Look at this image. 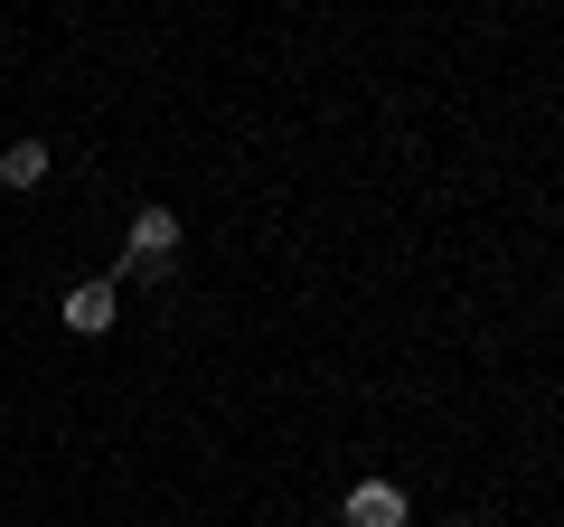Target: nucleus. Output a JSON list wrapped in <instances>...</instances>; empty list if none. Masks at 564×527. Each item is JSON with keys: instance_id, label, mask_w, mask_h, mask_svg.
Here are the masks:
<instances>
[{"instance_id": "f257e3e1", "label": "nucleus", "mask_w": 564, "mask_h": 527, "mask_svg": "<svg viewBox=\"0 0 564 527\" xmlns=\"http://www.w3.org/2000/svg\"><path fill=\"white\" fill-rule=\"evenodd\" d=\"M170 255H180V217H170V207H141L132 217V255H122V283H151Z\"/></svg>"}, {"instance_id": "f03ea898", "label": "nucleus", "mask_w": 564, "mask_h": 527, "mask_svg": "<svg viewBox=\"0 0 564 527\" xmlns=\"http://www.w3.org/2000/svg\"><path fill=\"white\" fill-rule=\"evenodd\" d=\"M113 311H122V283H76L66 292V330H76V340H104Z\"/></svg>"}, {"instance_id": "7ed1b4c3", "label": "nucleus", "mask_w": 564, "mask_h": 527, "mask_svg": "<svg viewBox=\"0 0 564 527\" xmlns=\"http://www.w3.org/2000/svg\"><path fill=\"white\" fill-rule=\"evenodd\" d=\"M339 518H348V527H404L414 508H404V490H395V481H358Z\"/></svg>"}, {"instance_id": "20e7f679", "label": "nucleus", "mask_w": 564, "mask_h": 527, "mask_svg": "<svg viewBox=\"0 0 564 527\" xmlns=\"http://www.w3.org/2000/svg\"><path fill=\"white\" fill-rule=\"evenodd\" d=\"M47 180V142H10L0 151V189H39Z\"/></svg>"}]
</instances>
